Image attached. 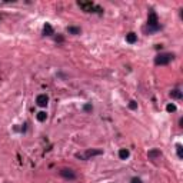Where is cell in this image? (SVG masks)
Here are the masks:
<instances>
[{
	"label": "cell",
	"mask_w": 183,
	"mask_h": 183,
	"mask_svg": "<svg viewBox=\"0 0 183 183\" xmlns=\"http://www.w3.org/2000/svg\"><path fill=\"white\" fill-rule=\"evenodd\" d=\"M160 23H159V17H158V13L154 10H150L149 12V16H148V27L145 30H149V33L152 32H158L160 30Z\"/></svg>",
	"instance_id": "obj_1"
},
{
	"label": "cell",
	"mask_w": 183,
	"mask_h": 183,
	"mask_svg": "<svg viewBox=\"0 0 183 183\" xmlns=\"http://www.w3.org/2000/svg\"><path fill=\"white\" fill-rule=\"evenodd\" d=\"M173 59H175L173 53H159V55L154 57V64H156V66H166V64H169Z\"/></svg>",
	"instance_id": "obj_2"
},
{
	"label": "cell",
	"mask_w": 183,
	"mask_h": 183,
	"mask_svg": "<svg viewBox=\"0 0 183 183\" xmlns=\"http://www.w3.org/2000/svg\"><path fill=\"white\" fill-rule=\"evenodd\" d=\"M77 6L80 7V9H83L84 12H87V13H103L102 7L96 6L93 2H79Z\"/></svg>",
	"instance_id": "obj_3"
},
{
	"label": "cell",
	"mask_w": 183,
	"mask_h": 183,
	"mask_svg": "<svg viewBox=\"0 0 183 183\" xmlns=\"http://www.w3.org/2000/svg\"><path fill=\"white\" fill-rule=\"evenodd\" d=\"M102 153H103V150H100V149H89V150H86V153L84 154L77 153L76 158L82 159V160H89L90 158H93V156H99V154H102Z\"/></svg>",
	"instance_id": "obj_4"
},
{
	"label": "cell",
	"mask_w": 183,
	"mask_h": 183,
	"mask_svg": "<svg viewBox=\"0 0 183 183\" xmlns=\"http://www.w3.org/2000/svg\"><path fill=\"white\" fill-rule=\"evenodd\" d=\"M59 175H60L62 177H64V179H67V180L76 179V173H74L72 169H62V170L59 172Z\"/></svg>",
	"instance_id": "obj_5"
},
{
	"label": "cell",
	"mask_w": 183,
	"mask_h": 183,
	"mask_svg": "<svg viewBox=\"0 0 183 183\" xmlns=\"http://www.w3.org/2000/svg\"><path fill=\"white\" fill-rule=\"evenodd\" d=\"M47 103H49V96L46 93L39 94V96L36 97V105H37V106L46 107V106H47Z\"/></svg>",
	"instance_id": "obj_6"
},
{
	"label": "cell",
	"mask_w": 183,
	"mask_h": 183,
	"mask_svg": "<svg viewBox=\"0 0 183 183\" xmlns=\"http://www.w3.org/2000/svg\"><path fill=\"white\" fill-rule=\"evenodd\" d=\"M148 156H149V159L154 160V159L160 158V156H162V152L159 150V149H150V150L148 152Z\"/></svg>",
	"instance_id": "obj_7"
},
{
	"label": "cell",
	"mask_w": 183,
	"mask_h": 183,
	"mask_svg": "<svg viewBox=\"0 0 183 183\" xmlns=\"http://www.w3.org/2000/svg\"><path fill=\"white\" fill-rule=\"evenodd\" d=\"M126 42L130 43V45L136 43V42H137V35H136V33H133V32L127 33V35H126Z\"/></svg>",
	"instance_id": "obj_8"
},
{
	"label": "cell",
	"mask_w": 183,
	"mask_h": 183,
	"mask_svg": "<svg viewBox=\"0 0 183 183\" xmlns=\"http://www.w3.org/2000/svg\"><path fill=\"white\" fill-rule=\"evenodd\" d=\"M43 35H45V36H53V35H55V30H53L51 24L46 23L45 27H43Z\"/></svg>",
	"instance_id": "obj_9"
},
{
	"label": "cell",
	"mask_w": 183,
	"mask_h": 183,
	"mask_svg": "<svg viewBox=\"0 0 183 183\" xmlns=\"http://www.w3.org/2000/svg\"><path fill=\"white\" fill-rule=\"evenodd\" d=\"M182 96H183V93L180 92L179 89H173L170 92V97H172V99H177V100H179V99H182Z\"/></svg>",
	"instance_id": "obj_10"
},
{
	"label": "cell",
	"mask_w": 183,
	"mask_h": 183,
	"mask_svg": "<svg viewBox=\"0 0 183 183\" xmlns=\"http://www.w3.org/2000/svg\"><path fill=\"white\" fill-rule=\"evenodd\" d=\"M129 156H130V152H129L127 149H120L119 150V158L122 159V160H126Z\"/></svg>",
	"instance_id": "obj_11"
},
{
	"label": "cell",
	"mask_w": 183,
	"mask_h": 183,
	"mask_svg": "<svg viewBox=\"0 0 183 183\" xmlns=\"http://www.w3.org/2000/svg\"><path fill=\"white\" fill-rule=\"evenodd\" d=\"M67 32L70 33V35H80L82 29H80V27H76V26H69V27H67Z\"/></svg>",
	"instance_id": "obj_12"
},
{
	"label": "cell",
	"mask_w": 183,
	"mask_h": 183,
	"mask_svg": "<svg viewBox=\"0 0 183 183\" xmlns=\"http://www.w3.org/2000/svg\"><path fill=\"white\" fill-rule=\"evenodd\" d=\"M36 117H37L39 122H45V120L47 119V113H46V112H39Z\"/></svg>",
	"instance_id": "obj_13"
},
{
	"label": "cell",
	"mask_w": 183,
	"mask_h": 183,
	"mask_svg": "<svg viewBox=\"0 0 183 183\" xmlns=\"http://www.w3.org/2000/svg\"><path fill=\"white\" fill-rule=\"evenodd\" d=\"M166 110L169 113H173V112H176V105H173V103H169L166 106Z\"/></svg>",
	"instance_id": "obj_14"
},
{
	"label": "cell",
	"mask_w": 183,
	"mask_h": 183,
	"mask_svg": "<svg viewBox=\"0 0 183 183\" xmlns=\"http://www.w3.org/2000/svg\"><path fill=\"white\" fill-rule=\"evenodd\" d=\"M176 150H177V158L182 159L183 158V148H182V145H176Z\"/></svg>",
	"instance_id": "obj_15"
},
{
	"label": "cell",
	"mask_w": 183,
	"mask_h": 183,
	"mask_svg": "<svg viewBox=\"0 0 183 183\" xmlns=\"http://www.w3.org/2000/svg\"><path fill=\"white\" fill-rule=\"evenodd\" d=\"M129 109H132V110L137 109V103H136L135 100H130V102H129Z\"/></svg>",
	"instance_id": "obj_16"
},
{
	"label": "cell",
	"mask_w": 183,
	"mask_h": 183,
	"mask_svg": "<svg viewBox=\"0 0 183 183\" xmlns=\"http://www.w3.org/2000/svg\"><path fill=\"white\" fill-rule=\"evenodd\" d=\"M83 110H84V112H92V110H93V107H92V105H84Z\"/></svg>",
	"instance_id": "obj_17"
},
{
	"label": "cell",
	"mask_w": 183,
	"mask_h": 183,
	"mask_svg": "<svg viewBox=\"0 0 183 183\" xmlns=\"http://www.w3.org/2000/svg\"><path fill=\"white\" fill-rule=\"evenodd\" d=\"M130 183H143V182H142V179H140V177H132Z\"/></svg>",
	"instance_id": "obj_18"
},
{
	"label": "cell",
	"mask_w": 183,
	"mask_h": 183,
	"mask_svg": "<svg viewBox=\"0 0 183 183\" xmlns=\"http://www.w3.org/2000/svg\"><path fill=\"white\" fill-rule=\"evenodd\" d=\"M179 126H180V127L183 126V119H180V120H179Z\"/></svg>",
	"instance_id": "obj_19"
}]
</instances>
